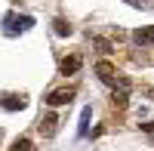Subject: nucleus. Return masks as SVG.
Wrapping results in <instances>:
<instances>
[{
  "instance_id": "nucleus-1",
  "label": "nucleus",
  "mask_w": 154,
  "mask_h": 151,
  "mask_svg": "<svg viewBox=\"0 0 154 151\" xmlns=\"http://www.w3.org/2000/svg\"><path fill=\"white\" fill-rule=\"evenodd\" d=\"M96 74H99V80H102V83H108V86H120V90H130V83L117 77V71H114V65H111V62H99V65H96Z\"/></svg>"
},
{
  "instance_id": "nucleus-7",
  "label": "nucleus",
  "mask_w": 154,
  "mask_h": 151,
  "mask_svg": "<svg viewBox=\"0 0 154 151\" xmlns=\"http://www.w3.org/2000/svg\"><path fill=\"white\" fill-rule=\"evenodd\" d=\"M9 151H31V139H16Z\"/></svg>"
},
{
  "instance_id": "nucleus-9",
  "label": "nucleus",
  "mask_w": 154,
  "mask_h": 151,
  "mask_svg": "<svg viewBox=\"0 0 154 151\" xmlns=\"http://www.w3.org/2000/svg\"><path fill=\"white\" fill-rule=\"evenodd\" d=\"M86 123H89V108H83L80 114V136H86Z\"/></svg>"
},
{
  "instance_id": "nucleus-10",
  "label": "nucleus",
  "mask_w": 154,
  "mask_h": 151,
  "mask_svg": "<svg viewBox=\"0 0 154 151\" xmlns=\"http://www.w3.org/2000/svg\"><path fill=\"white\" fill-rule=\"evenodd\" d=\"M99 49H102V53H111V46H108V40H93Z\"/></svg>"
},
{
  "instance_id": "nucleus-2",
  "label": "nucleus",
  "mask_w": 154,
  "mask_h": 151,
  "mask_svg": "<svg viewBox=\"0 0 154 151\" xmlns=\"http://www.w3.org/2000/svg\"><path fill=\"white\" fill-rule=\"evenodd\" d=\"M74 99V86H65V90H53L46 96V105H53V108H59V105H68Z\"/></svg>"
},
{
  "instance_id": "nucleus-3",
  "label": "nucleus",
  "mask_w": 154,
  "mask_h": 151,
  "mask_svg": "<svg viewBox=\"0 0 154 151\" xmlns=\"http://www.w3.org/2000/svg\"><path fill=\"white\" fill-rule=\"evenodd\" d=\"M0 105H3L6 111H16V108L22 111L25 105H28V99H25L22 93H19V96H12V93H9V96H3V99H0Z\"/></svg>"
},
{
  "instance_id": "nucleus-5",
  "label": "nucleus",
  "mask_w": 154,
  "mask_h": 151,
  "mask_svg": "<svg viewBox=\"0 0 154 151\" xmlns=\"http://www.w3.org/2000/svg\"><path fill=\"white\" fill-rule=\"evenodd\" d=\"M133 40H136L139 46H148V43H154V25H151V28H139V31L133 34Z\"/></svg>"
},
{
  "instance_id": "nucleus-4",
  "label": "nucleus",
  "mask_w": 154,
  "mask_h": 151,
  "mask_svg": "<svg viewBox=\"0 0 154 151\" xmlns=\"http://www.w3.org/2000/svg\"><path fill=\"white\" fill-rule=\"evenodd\" d=\"M56 123H59V117H56V114H46V117H40L37 130H40V136H46V139H49V136L56 133Z\"/></svg>"
},
{
  "instance_id": "nucleus-8",
  "label": "nucleus",
  "mask_w": 154,
  "mask_h": 151,
  "mask_svg": "<svg viewBox=\"0 0 154 151\" xmlns=\"http://www.w3.org/2000/svg\"><path fill=\"white\" fill-rule=\"evenodd\" d=\"M53 25H56V34H71V25H68L65 19H56Z\"/></svg>"
},
{
  "instance_id": "nucleus-6",
  "label": "nucleus",
  "mask_w": 154,
  "mask_h": 151,
  "mask_svg": "<svg viewBox=\"0 0 154 151\" xmlns=\"http://www.w3.org/2000/svg\"><path fill=\"white\" fill-rule=\"evenodd\" d=\"M77 68H80V56H68V59H62V65H59L62 74H74Z\"/></svg>"
}]
</instances>
